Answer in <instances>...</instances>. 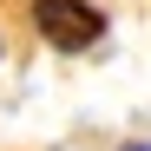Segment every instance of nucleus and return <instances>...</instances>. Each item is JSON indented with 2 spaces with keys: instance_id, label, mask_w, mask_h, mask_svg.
<instances>
[{
  "instance_id": "3",
  "label": "nucleus",
  "mask_w": 151,
  "mask_h": 151,
  "mask_svg": "<svg viewBox=\"0 0 151 151\" xmlns=\"http://www.w3.org/2000/svg\"><path fill=\"white\" fill-rule=\"evenodd\" d=\"M0 59H7V40H0Z\"/></svg>"
},
{
  "instance_id": "1",
  "label": "nucleus",
  "mask_w": 151,
  "mask_h": 151,
  "mask_svg": "<svg viewBox=\"0 0 151 151\" xmlns=\"http://www.w3.org/2000/svg\"><path fill=\"white\" fill-rule=\"evenodd\" d=\"M27 20H33L40 46H53V53H86L105 40V13L92 0H27Z\"/></svg>"
},
{
  "instance_id": "2",
  "label": "nucleus",
  "mask_w": 151,
  "mask_h": 151,
  "mask_svg": "<svg viewBox=\"0 0 151 151\" xmlns=\"http://www.w3.org/2000/svg\"><path fill=\"white\" fill-rule=\"evenodd\" d=\"M118 151H151V138H125V145H118Z\"/></svg>"
}]
</instances>
